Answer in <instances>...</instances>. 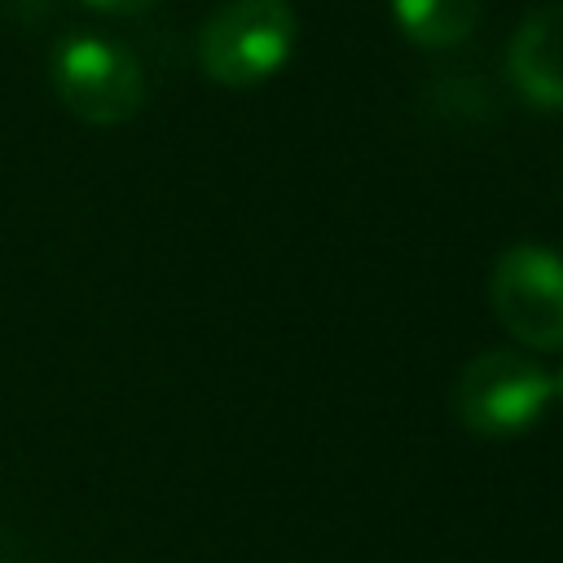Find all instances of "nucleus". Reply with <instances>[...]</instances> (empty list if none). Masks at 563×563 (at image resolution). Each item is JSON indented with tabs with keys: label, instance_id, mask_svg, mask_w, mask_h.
Wrapping results in <instances>:
<instances>
[{
	"label": "nucleus",
	"instance_id": "nucleus-3",
	"mask_svg": "<svg viewBox=\"0 0 563 563\" xmlns=\"http://www.w3.org/2000/svg\"><path fill=\"white\" fill-rule=\"evenodd\" d=\"M550 374L523 352H479L453 383V413L475 435H519L550 405Z\"/></svg>",
	"mask_w": 563,
	"mask_h": 563
},
{
	"label": "nucleus",
	"instance_id": "nucleus-6",
	"mask_svg": "<svg viewBox=\"0 0 563 563\" xmlns=\"http://www.w3.org/2000/svg\"><path fill=\"white\" fill-rule=\"evenodd\" d=\"M396 26L422 48H453L479 22V0H391Z\"/></svg>",
	"mask_w": 563,
	"mask_h": 563
},
{
	"label": "nucleus",
	"instance_id": "nucleus-1",
	"mask_svg": "<svg viewBox=\"0 0 563 563\" xmlns=\"http://www.w3.org/2000/svg\"><path fill=\"white\" fill-rule=\"evenodd\" d=\"M295 13L286 0H229L198 35V66L224 88H255L286 66Z\"/></svg>",
	"mask_w": 563,
	"mask_h": 563
},
{
	"label": "nucleus",
	"instance_id": "nucleus-2",
	"mask_svg": "<svg viewBox=\"0 0 563 563\" xmlns=\"http://www.w3.org/2000/svg\"><path fill=\"white\" fill-rule=\"evenodd\" d=\"M48 75H53L57 101L75 119L97 123V128H114V123L132 119L145 101L141 62L106 35H88V31L66 35L53 48Z\"/></svg>",
	"mask_w": 563,
	"mask_h": 563
},
{
	"label": "nucleus",
	"instance_id": "nucleus-4",
	"mask_svg": "<svg viewBox=\"0 0 563 563\" xmlns=\"http://www.w3.org/2000/svg\"><path fill=\"white\" fill-rule=\"evenodd\" d=\"M497 321L537 352L563 347V255L541 242L506 246L488 277Z\"/></svg>",
	"mask_w": 563,
	"mask_h": 563
},
{
	"label": "nucleus",
	"instance_id": "nucleus-9",
	"mask_svg": "<svg viewBox=\"0 0 563 563\" xmlns=\"http://www.w3.org/2000/svg\"><path fill=\"white\" fill-rule=\"evenodd\" d=\"M550 391H554V396H559V405H563V369L550 378Z\"/></svg>",
	"mask_w": 563,
	"mask_h": 563
},
{
	"label": "nucleus",
	"instance_id": "nucleus-7",
	"mask_svg": "<svg viewBox=\"0 0 563 563\" xmlns=\"http://www.w3.org/2000/svg\"><path fill=\"white\" fill-rule=\"evenodd\" d=\"M0 9H4L13 22H35V18H44L48 0H0Z\"/></svg>",
	"mask_w": 563,
	"mask_h": 563
},
{
	"label": "nucleus",
	"instance_id": "nucleus-8",
	"mask_svg": "<svg viewBox=\"0 0 563 563\" xmlns=\"http://www.w3.org/2000/svg\"><path fill=\"white\" fill-rule=\"evenodd\" d=\"M88 9H97V13H141V9H150L154 0H84Z\"/></svg>",
	"mask_w": 563,
	"mask_h": 563
},
{
	"label": "nucleus",
	"instance_id": "nucleus-5",
	"mask_svg": "<svg viewBox=\"0 0 563 563\" xmlns=\"http://www.w3.org/2000/svg\"><path fill=\"white\" fill-rule=\"evenodd\" d=\"M506 70L532 106H563V4H541L515 26Z\"/></svg>",
	"mask_w": 563,
	"mask_h": 563
}]
</instances>
